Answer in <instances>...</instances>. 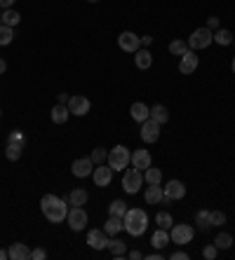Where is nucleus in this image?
<instances>
[{"instance_id":"nucleus-45","label":"nucleus","mask_w":235,"mask_h":260,"mask_svg":"<svg viewBox=\"0 0 235 260\" xmlns=\"http://www.w3.org/2000/svg\"><path fill=\"white\" fill-rule=\"evenodd\" d=\"M68 99H71V96H68V94H59V96H56V103H64V106H66V103H68Z\"/></svg>"},{"instance_id":"nucleus-33","label":"nucleus","mask_w":235,"mask_h":260,"mask_svg":"<svg viewBox=\"0 0 235 260\" xmlns=\"http://www.w3.org/2000/svg\"><path fill=\"white\" fill-rule=\"evenodd\" d=\"M127 209H130V206L125 204L123 200H115V202H111V206H108V213H111V216L123 218L125 213H127Z\"/></svg>"},{"instance_id":"nucleus-10","label":"nucleus","mask_w":235,"mask_h":260,"mask_svg":"<svg viewBox=\"0 0 235 260\" xmlns=\"http://www.w3.org/2000/svg\"><path fill=\"white\" fill-rule=\"evenodd\" d=\"M118 47L123 49V52L134 54L136 49H141V38H136V33H132V30H123L118 36Z\"/></svg>"},{"instance_id":"nucleus-38","label":"nucleus","mask_w":235,"mask_h":260,"mask_svg":"<svg viewBox=\"0 0 235 260\" xmlns=\"http://www.w3.org/2000/svg\"><path fill=\"white\" fill-rule=\"evenodd\" d=\"M210 218H212V228H219V225L226 223V213L223 211H210Z\"/></svg>"},{"instance_id":"nucleus-19","label":"nucleus","mask_w":235,"mask_h":260,"mask_svg":"<svg viewBox=\"0 0 235 260\" xmlns=\"http://www.w3.org/2000/svg\"><path fill=\"white\" fill-rule=\"evenodd\" d=\"M134 54H136L134 56V63H136V68H139V71H149V68L153 66V54H151L146 47L136 49Z\"/></svg>"},{"instance_id":"nucleus-42","label":"nucleus","mask_w":235,"mask_h":260,"mask_svg":"<svg viewBox=\"0 0 235 260\" xmlns=\"http://www.w3.org/2000/svg\"><path fill=\"white\" fill-rule=\"evenodd\" d=\"M188 258H191V255L186 253V251H174L172 253V260H188Z\"/></svg>"},{"instance_id":"nucleus-47","label":"nucleus","mask_w":235,"mask_h":260,"mask_svg":"<svg viewBox=\"0 0 235 260\" xmlns=\"http://www.w3.org/2000/svg\"><path fill=\"white\" fill-rule=\"evenodd\" d=\"M7 71V63H5V59H0V75Z\"/></svg>"},{"instance_id":"nucleus-21","label":"nucleus","mask_w":235,"mask_h":260,"mask_svg":"<svg viewBox=\"0 0 235 260\" xmlns=\"http://www.w3.org/2000/svg\"><path fill=\"white\" fill-rule=\"evenodd\" d=\"M143 200H146V204H151V206L160 204V202L165 200V190H162L160 185H149L146 192H143Z\"/></svg>"},{"instance_id":"nucleus-44","label":"nucleus","mask_w":235,"mask_h":260,"mask_svg":"<svg viewBox=\"0 0 235 260\" xmlns=\"http://www.w3.org/2000/svg\"><path fill=\"white\" fill-rule=\"evenodd\" d=\"M151 43H153V38L151 36H141V47H149Z\"/></svg>"},{"instance_id":"nucleus-1","label":"nucleus","mask_w":235,"mask_h":260,"mask_svg":"<svg viewBox=\"0 0 235 260\" xmlns=\"http://www.w3.org/2000/svg\"><path fill=\"white\" fill-rule=\"evenodd\" d=\"M40 209H43V216L50 223H62V220H66L71 206L62 197H56V194H45L43 200H40Z\"/></svg>"},{"instance_id":"nucleus-8","label":"nucleus","mask_w":235,"mask_h":260,"mask_svg":"<svg viewBox=\"0 0 235 260\" xmlns=\"http://www.w3.org/2000/svg\"><path fill=\"white\" fill-rule=\"evenodd\" d=\"M68 113L75 117H85L87 113H90V108H92V103H90V99L82 96V94H75V96L68 99Z\"/></svg>"},{"instance_id":"nucleus-14","label":"nucleus","mask_w":235,"mask_h":260,"mask_svg":"<svg viewBox=\"0 0 235 260\" xmlns=\"http://www.w3.org/2000/svg\"><path fill=\"white\" fill-rule=\"evenodd\" d=\"M71 171H73L75 178H87V176H92V171H94V162L90 157H80L71 164Z\"/></svg>"},{"instance_id":"nucleus-20","label":"nucleus","mask_w":235,"mask_h":260,"mask_svg":"<svg viewBox=\"0 0 235 260\" xmlns=\"http://www.w3.org/2000/svg\"><path fill=\"white\" fill-rule=\"evenodd\" d=\"M7 253H10L12 260H28L31 258V248L26 246L24 242H14L12 246L7 248Z\"/></svg>"},{"instance_id":"nucleus-27","label":"nucleus","mask_w":235,"mask_h":260,"mask_svg":"<svg viewBox=\"0 0 235 260\" xmlns=\"http://www.w3.org/2000/svg\"><path fill=\"white\" fill-rule=\"evenodd\" d=\"M108 251H111L113 258H125L127 255V246H125V242H120V239H108Z\"/></svg>"},{"instance_id":"nucleus-40","label":"nucleus","mask_w":235,"mask_h":260,"mask_svg":"<svg viewBox=\"0 0 235 260\" xmlns=\"http://www.w3.org/2000/svg\"><path fill=\"white\" fill-rule=\"evenodd\" d=\"M47 258V251L45 248H33L31 251V260H45Z\"/></svg>"},{"instance_id":"nucleus-46","label":"nucleus","mask_w":235,"mask_h":260,"mask_svg":"<svg viewBox=\"0 0 235 260\" xmlns=\"http://www.w3.org/2000/svg\"><path fill=\"white\" fill-rule=\"evenodd\" d=\"M127 255H130L132 260H139V258H143V255L139 253V251H130V253H127Z\"/></svg>"},{"instance_id":"nucleus-29","label":"nucleus","mask_w":235,"mask_h":260,"mask_svg":"<svg viewBox=\"0 0 235 260\" xmlns=\"http://www.w3.org/2000/svg\"><path fill=\"white\" fill-rule=\"evenodd\" d=\"M195 225H198L200 230H204V232L212 228V218H210V211H207V209H202V211L195 213Z\"/></svg>"},{"instance_id":"nucleus-18","label":"nucleus","mask_w":235,"mask_h":260,"mask_svg":"<svg viewBox=\"0 0 235 260\" xmlns=\"http://www.w3.org/2000/svg\"><path fill=\"white\" fill-rule=\"evenodd\" d=\"M130 115H132V120L134 122H146L151 117V108L146 106V103H141V101H136V103H132V108H130Z\"/></svg>"},{"instance_id":"nucleus-39","label":"nucleus","mask_w":235,"mask_h":260,"mask_svg":"<svg viewBox=\"0 0 235 260\" xmlns=\"http://www.w3.org/2000/svg\"><path fill=\"white\" fill-rule=\"evenodd\" d=\"M217 253H219V248L214 246V244H210V246L202 248V258H207V260H214L217 258Z\"/></svg>"},{"instance_id":"nucleus-2","label":"nucleus","mask_w":235,"mask_h":260,"mask_svg":"<svg viewBox=\"0 0 235 260\" xmlns=\"http://www.w3.org/2000/svg\"><path fill=\"white\" fill-rule=\"evenodd\" d=\"M125 232H130L132 237H141L149 228V216L143 209H127V213L123 216Z\"/></svg>"},{"instance_id":"nucleus-9","label":"nucleus","mask_w":235,"mask_h":260,"mask_svg":"<svg viewBox=\"0 0 235 260\" xmlns=\"http://www.w3.org/2000/svg\"><path fill=\"white\" fill-rule=\"evenodd\" d=\"M66 223L71 225V230L73 232H80L87 228V213L82 206H71L68 209V216H66Z\"/></svg>"},{"instance_id":"nucleus-28","label":"nucleus","mask_w":235,"mask_h":260,"mask_svg":"<svg viewBox=\"0 0 235 260\" xmlns=\"http://www.w3.org/2000/svg\"><path fill=\"white\" fill-rule=\"evenodd\" d=\"M143 181L149 183V185H160L162 183V171L155 169V167H149V169L143 171Z\"/></svg>"},{"instance_id":"nucleus-6","label":"nucleus","mask_w":235,"mask_h":260,"mask_svg":"<svg viewBox=\"0 0 235 260\" xmlns=\"http://www.w3.org/2000/svg\"><path fill=\"white\" fill-rule=\"evenodd\" d=\"M212 40H214V33H212L207 26L204 28H195L191 33V38H188V47L195 52V49H207L212 45Z\"/></svg>"},{"instance_id":"nucleus-48","label":"nucleus","mask_w":235,"mask_h":260,"mask_svg":"<svg viewBox=\"0 0 235 260\" xmlns=\"http://www.w3.org/2000/svg\"><path fill=\"white\" fill-rule=\"evenodd\" d=\"M5 258H10V253H7L5 248H0V260H5Z\"/></svg>"},{"instance_id":"nucleus-23","label":"nucleus","mask_w":235,"mask_h":260,"mask_svg":"<svg viewBox=\"0 0 235 260\" xmlns=\"http://www.w3.org/2000/svg\"><path fill=\"white\" fill-rule=\"evenodd\" d=\"M87 190H82V188H75V190H71L68 192V206H85L87 204Z\"/></svg>"},{"instance_id":"nucleus-12","label":"nucleus","mask_w":235,"mask_h":260,"mask_svg":"<svg viewBox=\"0 0 235 260\" xmlns=\"http://www.w3.org/2000/svg\"><path fill=\"white\" fill-rule=\"evenodd\" d=\"M162 190H165V200H162L165 204H169V202H174V200H184L186 197V185L181 181H174V178Z\"/></svg>"},{"instance_id":"nucleus-16","label":"nucleus","mask_w":235,"mask_h":260,"mask_svg":"<svg viewBox=\"0 0 235 260\" xmlns=\"http://www.w3.org/2000/svg\"><path fill=\"white\" fill-rule=\"evenodd\" d=\"M87 244H90L94 251L108 248V235H106V230H90L87 232Z\"/></svg>"},{"instance_id":"nucleus-35","label":"nucleus","mask_w":235,"mask_h":260,"mask_svg":"<svg viewBox=\"0 0 235 260\" xmlns=\"http://www.w3.org/2000/svg\"><path fill=\"white\" fill-rule=\"evenodd\" d=\"M14 40V28L12 26H0V47H5V45H10Z\"/></svg>"},{"instance_id":"nucleus-49","label":"nucleus","mask_w":235,"mask_h":260,"mask_svg":"<svg viewBox=\"0 0 235 260\" xmlns=\"http://www.w3.org/2000/svg\"><path fill=\"white\" fill-rule=\"evenodd\" d=\"M162 258V253H151L149 255V260H160Z\"/></svg>"},{"instance_id":"nucleus-11","label":"nucleus","mask_w":235,"mask_h":260,"mask_svg":"<svg viewBox=\"0 0 235 260\" xmlns=\"http://www.w3.org/2000/svg\"><path fill=\"white\" fill-rule=\"evenodd\" d=\"M160 127L153 117H149L146 122H141V141L143 143H155V141L160 139Z\"/></svg>"},{"instance_id":"nucleus-26","label":"nucleus","mask_w":235,"mask_h":260,"mask_svg":"<svg viewBox=\"0 0 235 260\" xmlns=\"http://www.w3.org/2000/svg\"><path fill=\"white\" fill-rule=\"evenodd\" d=\"M151 117H153L158 124H165V122L169 120V110L162 106V103H155L153 108H151Z\"/></svg>"},{"instance_id":"nucleus-50","label":"nucleus","mask_w":235,"mask_h":260,"mask_svg":"<svg viewBox=\"0 0 235 260\" xmlns=\"http://www.w3.org/2000/svg\"><path fill=\"white\" fill-rule=\"evenodd\" d=\"M230 68H233V73H235V56H233V63H230Z\"/></svg>"},{"instance_id":"nucleus-4","label":"nucleus","mask_w":235,"mask_h":260,"mask_svg":"<svg viewBox=\"0 0 235 260\" xmlns=\"http://www.w3.org/2000/svg\"><path fill=\"white\" fill-rule=\"evenodd\" d=\"M24 145H26V136L21 132H12L7 136V145H5V157L10 162H17L24 152Z\"/></svg>"},{"instance_id":"nucleus-52","label":"nucleus","mask_w":235,"mask_h":260,"mask_svg":"<svg viewBox=\"0 0 235 260\" xmlns=\"http://www.w3.org/2000/svg\"><path fill=\"white\" fill-rule=\"evenodd\" d=\"M0 26H3V14H0Z\"/></svg>"},{"instance_id":"nucleus-30","label":"nucleus","mask_w":235,"mask_h":260,"mask_svg":"<svg viewBox=\"0 0 235 260\" xmlns=\"http://www.w3.org/2000/svg\"><path fill=\"white\" fill-rule=\"evenodd\" d=\"M214 246H217L219 251H226V248L233 246V237H230L228 232H219V235L214 237Z\"/></svg>"},{"instance_id":"nucleus-17","label":"nucleus","mask_w":235,"mask_h":260,"mask_svg":"<svg viewBox=\"0 0 235 260\" xmlns=\"http://www.w3.org/2000/svg\"><path fill=\"white\" fill-rule=\"evenodd\" d=\"M132 167H136L139 171H146L151 167V152L146 150V148H136L134 152H132Z\"/></svg>"},{"instance_id":"nucleus-24","label":"nucleus","mask_w":235,"mask_h":260,"mask_svg":"<svg viewBox=\"0 0 235 260\" xmlns=\"http://www.w3.org/2000/svg\"><path fill=\"white\" fill-rule=\"evenodd\" d=\"M104 230H106V235L115 237L120 230H125L123 218H118V216H108V220H106V223H104Z\"/></svg>"},{"instance_id":"nucleus-31","label":"nucleus","mask_w":235,"mask_h":260,"mask_svg":"<svg viewBox=\"0 0 235 260\" xmlns=\"http://www.w3.org/2000/svg\"><path fill=\"white\" fill-rule=\"evenodd\" d=\"M19 21H21V14L17 12V10H12V7H10V10H3V24L5 26H17Z\"/></svg>"},{"instance_id":"nucleus-34","label":"nucleus","mask_w":235,"mask_h":260,"mask_svg":"<svg viewBox=\"0 0 235 260\" xmlns=\"http://www.w3.org/2000/svg\"><path fill=\"white\" fill-rule=\"evenodd\" d=\"M155 225H158V228H162V230H172L174 220H172V216H169L167 211H160L158 216H155Z\"/></svg>"},{"instance_id":"nucleus-25","label":"nucleus","mask_w":235,"mask_h":260,"mask_svg":"<svg viewBox=\"0 0 235 260\" xmlns=\"http://www.w3.org/2000/svg\"><path fill=\"white\" fill-rule=\"evenodd\" d=\"M52 122L54 124H64V122L71 117V113H68V106H64V103H56L54 108H52Z\"/></svg>"},{"instance_id":"nucleus-13","label":"nucleus","mask_w":235,"mask_h":260,"mask_svg":"<svg viewBox=\"0 0 235 260\" xmlns=\"http://www.w3.org/2000/svg\"><path fill=\"white\" fill-rule=\"evenodd\" d=\"M198 66H200V59L195 56L193 49H188L179 61V73H184V75H193V73L198 71Z\"/></svg>"},{"instance_id":"nucleus-7","label":"nucleus","mask_w":235,"mask_h":260,"mask_svg":"<svg viewBox=\"0 0 235 260\" xmlns=\"http://www.w3.org/2000/svg\"><path fill=\"white\" fill-rule=\"evenodd\" d=\"M193 225H186V223H179V225H172V230H169V239L172 244H179V246H186V244L193 242Z\"/></svg>"},{"instance_id":"nucleus-3","label":"nucleus","mask_w":235,"mask_h":260,"mask_svg":"<svg viewBox=\"0 0 235 260\" xmlns=\"http://www.w3.org/2000/svg\"><path fill=\"white\" fill-rule=\"evenodd\" d=\"M132 162V152L125 148V145H115L113 150H108V159H106V164L111 167L113 171H123L127 169Z\"/></svg>"},{"instance_id":"nucleus-37","label":"nucleus","mask_w":235,"mask_h":260,"mask_svg":"<svg viewBox=\"0 0 235 260\" xmlns=\"http://www.w3.org/2000/svg\"><path fill=\"white\" fill-rule=\"evenodd\" d=\"M90 159L94 162V167H97V164H104L106 159H108V150H104V148H94L92 155H90Z\"/></svg>"},{"instance_id":"nucleus-43","label":"nucleus","mask_w":235,"mask_h":260,"mask_svg":"<svg viewBox=\"0 0 235 260\" xmlns=\"http://www.w3.org/2000/svg\"><path fill=\"white\" fill-rule=\"evenodd\" d=\"M14 3H17V0H0V7H3V10H10Z\"/></svg>"},{"instance_id":"nucleus-51","label":"nucleus","mask_w":235,"mask_h":260,"mask_svg":"<svg viewBox=\"0 0 235 260\" xmlns=\"http://www.w3.org/2000/svg\"><path fill=\"white\" fill-rule=\"evenodd\" d=\"M87 3H99V0H87Z\"/></svg>"},{"instance_id":"nucleus-41","label":"nucleus","mask_w":235,"mask_h":260,"mask_svg":"<svg viewBox=\"0 0 235 260\" xmlns=\"http://www.w3.org/2000/svg\"><path fill=\"white\" fill-rule=\"evenodd\" d=\"M207 28H210L212 33H214V30H219V19L217 17H210V19H207Z\"/></svg>"},{"instance_id":"nucleus-15","label":"nucleus","mask_w":235,"mask_h":260,"mask_svg":"<svg viewBox=\"0 0 235 260\" xmlns=\"http://www.w3.org/2000/svg\"><path fill=\"white\" fill-rule=\"evenodd\" d=\"M92 178H94V183H97L99 188H106V185L111 183V178H113V169L108 167V164H97L94 171H92Z\"/></svg>"},{"instance_id":"nucleus-22","label":"nucleus","mask_w":235,"mask_h":260,"mask_svg":"<svg viewBox=\"0 0 235 260\" xmlns=\"http://www.w3.org/2000/svg\"><path fill=\"white\" fill-rule=\"evenodd\" d=\"M169 242H172V239H169V230H162V228H158V230L153 232V237H151V244H153V248H158V251L165 248Z\"/></svg>"},{"instance_id":"nucleus-5","label":"nucleus","mask_w":235,"mask_h":260,"mask_svg":"<svg viewBox=\"0 0 235 260\" xmlns=\"http://www.w3.org/2000/svg\"><path fill=\"white\" fill-rule=\"evenodd\" d=\"M141 185H143V174L136 167H132V169H127L125 171V176H123V190L127 194H136L139 190H141Z\"/></svg>"},{"instance_id":"nucleus-53","label":"nucleus","mask_w":235,"mask_h":260,"mask_svg":"<svg viewBox=\"0 0 235 260\" xmlns=\"http://www.w3.org/2000/svg\"><path fill=\"white\" fill-rule=\"evenodd\" d=\"M233 43H235V38H233Z\"/></svg>"},{"instance_id":"nucleus-36","label":"nucleus","mask_w":235,"mask_h":260,"mask_svg":"<svg viewBox=\"0 0 235 260\" xmlns=\"http://www.w3.org/2000/svg\"><path fill=\"white\" fill-rule=\"evenodd\" d=\"M188 43H184V40H174V43H169V54L174 56H184L186 52H188Z\"/></svg>"},{"instance_id":"nucleus-32","label":"nucleus","mask_w":235,"mask_h":260,"mask_svg":"<svg viewBox=\"0 0 235 260\" xmlns=\"http://www.w3.org/2000/svg\"><path fill=\"white\" fill-rule=\"evenodd\" d=\"M214 43H217V45H221V47H226V45H230V43H233V36H230V30H226V28H219V30H214Z\"/></svg>"}]
</instances>
